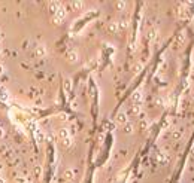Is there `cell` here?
<instances>
[{
	"label": "cell",
	"mask_w": 194,
	"mask_h": 183,
	"mask_svg": "<svg viewBox=\"0 0 194 183\" xmlns=\"http://www.w3.org/2000/svg\"><path fill=\"white\" fill-rule=\"evenodd\" d=\"M126 6H127V3H126V2H117V7H118L120 11H122Z\"/></svg>",
	"instance_id": "cell-10"
},
{
	"label": "cell",
	"mask_w": 194,
	"mask_h": 183,
	"mask_svg": "<svg viewBox=\"0 0 194 183\" xmlns=\"http://www.w3.org/2000/svg\"><path fill=\"white\" fill-rule=\"evenodd\" d=\"M191 101H193V106H194V95H193V98H191Z\"/></svg>",
	"instance_id": "cell-20"
},
{
	"label": "cell",
	"mask_w": 194,
	"mask_h": 183,
	"mask_svg": "<svg viewBox=\"0 0 194 183\" xmlns=\"http://www.w3.org/2000/svg\"><path fill=\"white\" fill-rule=\"evenodd\" d=\"M193 22H194V18H193Z\"/></svg>",
	"instance_id": "cell-22"
},
{
	"label": "cell",
	"mask_w": 194,
	"mask_h": 183,
	"mask_svg": "<svg viewBox=\"0 0 194 183\" xmlns=\"http://www.w3.org/2000/svg\"><path fill=\"white\" fill-rule=\"evenodd\" d=\"M82 6H84L82 2H75L73 3V7H76V9H79V7H82Z\"/></svg>",
	"instance_id": "cell-14"
},
{
	"label": "cell",
	"mask_w": 194,
	"mask_h": 183,
	"mask_svg": "<svg viewBox=\"0 0 194 183\" xmlns=\"http://www.w3.org/2000/svg\"><path fill=\"white\" fill-rule=\"evenodd\" d=\"M0 100H2V101H8V100H9V92H8L2 85H0Z\"/></svg>",
	"instance_id": "cell-4"
},
{
	"label": "cell",
	"mask_w": 194,
	"mask_h": 183,
	"mask_svg": "<svg viewBox=\"0 0 194 183\" xmlns=\"http://www.w3.org/2000/svg\"><path fill=\"white\" fill-rule=\"evenodd\" d=\"M140 68H142V66H140V64H137V66L135 67V72H136V73H139V72H140Z\"/></svg>",
	"instance_id": "cell-15"
},
{
	"label": "cell",
	"mask_w": 194,
	"mask_h": 183,
	"mask_svg": "<svg viewBox=\"0 0 194 183\" xmlns=\"http://www.w3.org/2000/svg\"><path fill=\"white\" fill-rule=\"evenodd\" d=\"M108 30H109L111 33H117V31L120 30L118 22H109V24H108Z\"/></svg>",
	"instance_id": "cell-7"
},
{
	"label": "cell",
	"mask_w": 194,
	"mask_h": 183,
	"mask_svg": "<svg viewBox=\"0 0 194 183\" xmlns=\"http://www.w3.org/2000/svg\"><path fill=\"white\" fill-rule=\"evenodd\" d=\"M67 60L70 61V63H76L78 61V52L76 51H70L67 54Z\"/></svg>",
	"instance_id": "cell-5"
},
{
	"label": "cell",
	"mask_w": 194,
	"mask_h": 183,
	"mask_svg": "<svg viewBox=\"0 0 194 183\" xmlns=\"http://www.w3.org/2000/svg\"><path fill=\"white\" fill-rule=\"evenodd\" d=\"M191 156H193V158H194V146L191 147Z\"/></svg>",
	"instance_id": "cell-16"
},
{
	"label": "cell",
	"mask_w": 194,
	"mask_h": 183,
	"mask_svg": "<svg viewBox=\"0 0 194 183\" xmlns=\"http://www.w3.org/2000/svg\"><path fill=\"white\" fill-rule=\"evenodd\" d=\"M2 73H3V67H2V66H0V75H2Z\"/></svg>",
	"instance_id": "cell-17"
},
{
	"label": "cell",
	"mask_w": 194,
	"mask_h": 183,
	"mask_svg": "<svg viewBox=\"0 0 194 183\" xmlns=\"http://www.w3.org/2000/svg\"><path fill=\"white\" fill-rule=\"evenodd\" d=\"M33 131H34V137H36V140L40 143V142H43V138H45V136H43V133L40 131V129L38 128V127H34V129H33Z\"/></svg>",
	"instance_id": "cell-3"
},
{
	"label": "cell",
	"mask_w": 194,
	"mask_h": 183,
	"mask_svg": "<svg viewBox=\"0 0 194 183\" xmlns=\"http://www.w3.org/2000/svg\"><path fill=\"white\" fill-rule=\"evenodd\" d=\"M117 121L120 122V124H127V116H126V113H124V112H120L118 115H117Z\"/></svg>",
	"instance_id": "cell-6"
},
{
	"label": "cell",
	"mask_w": 194,
	"mask_h": 183,
	"mask_svg": "<svg viewBox=\"0 0 194 183\" xmlns=\"http://www.w3.org/2000/svg\"><path fill=\"white\" fill-rule=\"evenodd\" d=\"M131 100H133L135 103H140L143 100V94H142V91L140 89H137V91H135V94L131 95Z\"/></svg>",
	"instance_id": "cell-2"
},
{
	"label": "cell",
	"mask_w": 194,
	"mask_h": 183,
	"mask_svg": "<svg viewBox=\"0 0 194 183\" xmlns=\"http://www.w3.org/2000/svg\"><path fill=\"white\" fill-rule=\"evenodd\" d=\"M60 137H61V142H63V144H64L66 147H70V146H72L73 140H72V136H70L69 129H66V128L60 129Z\"/></svg>",
	"instance_id": "cell-1"
},
{
	"label": "cell",
	"mask_w": 194,
	"mask_h": 183,
	"mask_svg": "<svg viewBox=\"0 0 194 183\" xmlns=\"http://www.w3.org/2000/svg\"><path fill=\"white\" fill-rule=\"evenodd\" d=\"M184 42H185V34H184V33H181V34H179V37H178V43H179V45H182Z\"/></svg>",
	"instance_id": "cell-11"
},
{
	"label": "cell",
	"mask_w": 194,
	"mask_h": 183,
	"mask_svg": "<svg viewBox=\"0 0 194 183\" xmlns=\"http://www.w3.org/2000/svg\"><path fill=\"white\" fill-rule=\"evenodd\" d=\"M3 136V131H2V128H0V137H2Z\"/></svg>",
	"instance_id": "cell-18"
},
{
	"label": "cell",
	"mask_w": 194,
	"mask_h": 183,
	"mask_svg": "<svg viewBox=\"0 0 194 183\" xmlns=\"http://www.w3.org/2000/svg\"><path fill=\"white\" fill-rule=\"evenodd\" d=\"M64 91H66V94H70V91H72V81L70 79L64 81Z\"/></svg>",
	"instance_id": "cell-8"
},
{
	"label": "cell",
	"mask_w": 194,
	"mask_h": 183,
	"mask_svg": "<svg viewBox=\"0 0 194 183\" xmlns=\"http://www.w3.org/2000/svg\"><path fill=\"white\" fill-rule=\"evenodd\" d=\"M24 183H31L30 180H24Z\"/></svg>",
	"instance_id": "cell-19"
},
{
	"label": "cell",
	"mask_w": 194,
	"mask_h": 183,
	"mask_svg": "<svg viewBox=\"0 0 194 183\" xmlns=\"http://www.w3.org/2000/svg\"><path fill=\"white\" fill-rule=\"evenodd\" d=\"M133 131V125L131 124H126V133H131Z\"/></svg>",
	"instance_id": "cell-13"
},
{
	"label": "cell",
	"mask_w": 194,
	"mask_h": 183,
	"mask_svg": "<svg viewBox=\"0 0 194 183\" xmlns=\"http://www.w3.org/2000/svg\"><path fill=\"white\" fill-rule=\"evenodd\" d=\"M45 52H46V51H45V48H43V46H39V48H38V54H39L40 57L45 55Z\"/></svg>",
	"instance_id": "cell-12"
},
{
	"label": "cell",
	"mask_w": 194,
	"mask_h": 183,
	"mask_svg": "<svg viewBox=\"0 0 194 183\" xmlns=\"http://www.w3.org/2000/svg\"><path fill=\"white\" fill-rule=\"evenodd\" d=\"M193 70H194V64H193Z\"/></svg>",
	"instance_id": "cell-21"
},
{
	"label": "cell",
	"mask_w": 194,
	"mask_h": 183,
	"mask_svg": "<svg viewBox=\"0 0 194 183\" xmlns=\"http://www.w3.org/2000/svg\"><path fill=\"white\" fill-rule=\"evenodd\" d=\"M172 137L175 138V140H179V138H182V131H179V129H175Z\"/></svg>",
	"instance_id": "cell-9"
}]
</instances>
